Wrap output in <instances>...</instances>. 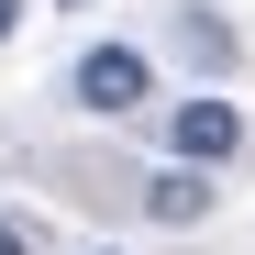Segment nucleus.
<instances>
[{
	"instance_id": "nucleus-6",
	"label": "nucleus",
	"mask_w": 255,
	"mask_h": 255,
	"mask_svg": "<svg viewBox=\"0 0 255 255\" xmlns=\"http://www.w3.org/2000/svg\"><path fill=\"white\" fill-rule=\"evenodd\" d=\"M11 22H22V0H0V45H11Z\"/></svg>"
},
{
	"instance_id": "nucleus-2",
	"label": "nucleus",
	"mask_w": 255,
	"mask_h": 255,
	"mask_svg": "<svg viewBox=\"0 0 255 255\" xmlns=\"http://www.w3.org/2000/svg\"><path fill=\"white\" fill-rule=\"evenodd\" d=\"M166 144H178L189 166H233V155H244V111H233L222 89H189L178 111H166Z\"/></svg>"
},
{
	"instance_id": "nucleus-5",
	"label": "nucleus",
	"mask_w": 255,
	"mask_h": 255,
	"mask_svg": "<svg viewBox=\"0 0 255 255\" xmlns=\"http://www.w3.org/2000/svg\"><path fill=\"white\" fill-rule=\"evenodd\" d=\"M0 255H45V233H33L22 211H0Z\"/></svg>"
},
{
	"instance_id": "nucleus-1",
	"label": "nucleus",
	"mask_w": 255,
	"mask_h": 255,
	"mask_svg": "<svg viewBox=\"0 0 255 255\" xmlns=\"http://www.w3.org/2000/svg\"><path fill=\"white\" fill-rule=\"evenodd\" d=\"M67 89H78V111H100V122H122V111H144V89H155V67H144V45H89Z\"/></svg>"
},
{
	"instance_id": "nucleus-3",
	"label": "nucleus",
	"mask_w": 255,
	"mask_h": 255,
	"mask_svg": "<svg viewBox=\"0 0 255 255\" xmlns=\"http://www.w3.org/2000/svg\"><path fill=\"white\" fill-rule=\"evenodd\" d=\"M200 211H211V166H155V178H144V222H200Z\"/></svg>"
},
{
	"instance_id": "nucleus-8",
	"label": "nucleus",
	"mask_w": 255,
	"mask_h": 255,
	"mask_svg": "<svg viewBox=\"0 0 255 255\" xmlns=\"http://www.w3.org/2000/svg\"><path fill=\"white\" fill-rule=\"evenodd\" d=\"M100 255H111V244H100Z\"/></svg>"
},
{
	"instance_id": "nucleus-7",
	"label": "nucleus",
	"mask_w": 255,
	"mask_h": 255,
	"mask_svg": "<svg viewBox=\"0 0 255 255\" xmlns=\"http://www.w3.org/2000/svg\"><path fill=\"white\" fill-rule=\"evenodd\" d=\"M67 11H89V0H67Z\"/></svg>"
},
{
	"instance_id": "nucleus-4",
	"label": "nucleus",
	"mask_w": 255,
	"mask_h": 255,
	"mask_svg": "<svg viewBox=\"0 0 255 255\" xmlns=\"http://www.w3.org/2000/svg\"><path fill=\"white\" fill-rule=\"evenodd\" d=\"M178 45H189V67H233V33L211 11H178Z\"/></svg>"
}]
</instances>
